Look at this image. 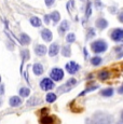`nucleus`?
I'll return each mask as SVG.
<instances>
[{"instance_id": "obj_1", "label": "nucleus", "mask_w": 123, "mask_h": 124, "mask_svg": "<svg viewBox=\"0 0 123 124\" xmlns=\"http://www.w3.org/2000/svg\"><path fill=\"white\" fill-rule=\"evenodd\" d=\"M107 43L104 40H96L91 44V49L94 53H103L107 50Z\"/></svg>"}, {"instance_id": "obj_2", "label": "nucleus", "mask_w": 123, "mask_h": 124, "mask_svg": "<svg viewBox=\"0 0 123 124\" xmlns=\"http://www.w3.org/2000/svg\"><path fill=\"white\" fill-rule=\"evenodd\" d=\"M77 84H78L77 80H76L75 78H70L67 82L64 83L63 85H61V86L58 87L57 92L58 93H67V92H69V91H71Z\"/></svg>"}, {"instance_id": "obj_3", "label": "nucleus", "mask_w": 123, "mask_h": 124, "mask_svg": "<svg viewBox=\"0 0 123 124\" xmlns=\"http://www.w3.org/2000/svg\"><path fill=\"white\" fill-rule=\"evenodd\" d=\"M50 77L53 81H61L64 78V70L61 68H53L50 72Z\"/></svg>"}, {"instance_id": "obj_4", "label": "nucleus", "mask_w": 123, "mask_h": 124, "mask_svg": "<svg viewBox=\"0 0 123 124\" xmlns=\"http://www.w3.org/2000/svg\"><path fill=\"white\" fill-rule=\"evenodd\" d=\"M55 84H54V81L51 78H44L40 81V87L43 91H50L52 89H54Z\"/></svg>"}, {"instance_id": "obj_5", "label": "nucleus", "mask_w": 123, "mask_h": 124, "mask_svg": "<svg viewBox=\"0 0 123 124\" xmlns=\"http://www.w3.org/2000/svg\"><path fill=\"white\" fill-rule=\"evenodd\" d=\"M65 69L67 70L68 73H70V75H75V73H77L78 71H79L80 65L77 64L76 62H69V63L66 64Z\"/></svg>"}, {"instance_id": "obj_6", "label": "nucleus", "mask_w": 123, "mask_h": 124, "mask_svg": "<svg viewBox=\"0 0 123 124\" xmlns=\"http://www.w3.org/2000/svg\"><path fill=\"white\" fill-rule=\"evenodd\" d=\"M111 39L115 42H120L123 40V29L122 28H115L111 32Z\"/></svg>"}, {"instance_id": "obj_7", "label": "nucleus", "mask_w": 123, "mask_h": 124, "mask_svg": "<svg viewBox=\"0 0 123 124\" xmlns=\"http://www.w3.org/2000/svg\"><path fill=\"white\" fill-rule=\"evenodd\" d=\"M9 104H10L11 107L13 108H16V107H20L21 105L23 104V101L20 96H12L9 99Z\"/></svg>"}, {"instance_id": "obj_8", "label": "nucleus", "mask_w": 123, "mask_h": 124, "mask_svg": "<svg viewBox=\"0 0 123 124\" xmlns=\"http://www.w3.org/2000/svg\"><path fill=\"white\" fill-rule=\"evenodd\" d=\"M41 37L42 39L44 40L46 42H50L52 41V38H53V35H52V31L49 29H42L41 30Z\"/></svg>"}, {"instance_id": "obj_9", "label": "nucleus", "mask_w": 123, "mask_h": 124, "mask_svg": "<svg viewBox=\"0 0 123 124\" xmlns=\"http://www.w3.org/2000/svg\"><path fill=\"white\" fill-rule=\"evenodd\" d=\"M68 29H69V23H68V21H63L61 23L60 27H58V34L61 36L65 35L66 31H68Z\"/></svg>"}, {"instance_id": "obj_10", "label": "nucleus", "mask_w": 123, "mask_h": 124, "mask_svg": "<svg viewBox=\"0 0 123 124\" xmlns=\"http://www.w3.org/2000/svg\"><path fill=\"white\" fill-rule=\"evenodd\" d=\"M56 116H42L40 119V124H54L55 123Z\"/></svg>"}, {"instance_id": "obj_11", "label": "nucleus", "mask_w": 123, "mask_h": 124, "mask_svg": "<svg viewBox=\"0 0 123 124\" xmlns=\"http://www.w3.org/2000/svg\"><path fill=\"white\" fill-rule=\"evenodd\" d=\"M58 52H60V45L57 43H52L51 46L49 47V55L50 56H56L58 54Z\"/></svg>"}, {"instance_id": "obj_12", "label": "nucleus", "mask_w": 123, "mask_h": 124, "mask_svg": "<svg viewBox=\"0 0 123 124\" xmlns=\"http://www.w3.org/2000/svg\"><path fill=\"white\" fill-rule=\"evenodd\" d=\"M35 53H36L38 56L46 55V45H43V44H38V45H36V47H35Z\"/></svg>"}, {"instance_id": "obj_13", "label": "nucleus", "mask_w": 123, "mask_h": 124, "mask_svg": "<svg viewBox=\"0 0 123 124\" xmlns=\"http://www.w3.org/2000/svg\"><path fill=\"white\" fill-rule=\"evenodd\" d=\"M32 71H34V73L36 76H41L42 73H43V71H44L43 66H42L41 64H39V63L34 64V66H32Z\"/></svg>"}, {"instance_id": "obj_14", "label": "nucleus", "mask_w": 123, "mask_h": 124, "mask_svg": "<svg viewBox=\"0 0 123 124\" xmlns=\"http://www.w3.org/2000/svg\"><path fill=\"white\" fill-rule=\"evenodd\" d=\"M107 26H108V22L105 18H98V20L96 21V27H97L98 29L103 30V29H105Z\"/></svg>"}, {"instance_id": "obj_15", "label": "nucleus", "mask_w": 123, "mask_h": 124, "mask_svg": "<svg viewBox=\"0 0 123 124\" xmlns=\"http://www.w3.org/2000/svg\"><path fill=\"white\" fill-rule=\"evenodd\" d=\"M20 42L23 45H27L30 43V37L26 34H22L20 36Z\"/></svg>"}, {"instance_id": "obj_16", "label": "nucleus", "mask_w": 123, "mask_h": 124, "mask_svg": "<svg viewBox=\"0 0 123 124\" xmlns=\"http://www.w3.org/2000/svg\"><path fill=\"white\" fill-rule=\"evenodd\" d=\"M40 102H41V99L38 98L36 96H34V97H30V98L27 101V105L28 106H37V105H39Z\"/></svg>"}, {"instance_id": "obj_17", "label": "nucleus", "mask_w": 123, "mask_h": 124, "mask_svg": "<svg viewBox=\"0 0 123 124\" xmlns=\"http://www.w3.org/2000/svg\"><path fill=\"white\" fill-rule=\"evenodd\" d=\"M18 93H20V96L23 97V98H26V97H28L30 95V90L28 89V87H21L20 91H18Z\"/></svg>"}, {"instance_id": "obj_18", "label": "nucleus", "mask_w": 123, "mask_h": 124, "mask_svg": "<svg viewBox=\"0 0 123 124\" xmlns=\"http://www.w3.org/2000/svg\"><path fill=\"white\" fill-rule=\"evenodd\" d=\"M50 18H51V20L53 21L54 23L60 22V20H61V14H60V12H58V11H53L51 14H50Z\"/></svg>"}, {"instance_id": "obj_19", "label": "nucleus", "mask_w": 123, "mask_h": 124, "mask_svg": "<svg viewBox=\"0 0 123 124\" xmlns=\"http://www.w3.org/2000/svg\"><path fill=\"white\" fill-rule=\"evenodd\" d=\"M30 24H31V26H34V27H40L41 26V20H40L39 17H37V16H32L31 18H30Z\"/></svg>"}, {"instance_id": "obj_20", "label": "nucleus", "mask_w": 123, "mask_h": 124, "mask_svg": "<svg viewBox=\"0 0 123 124\" xmlns=\"http://www.w3.org/2000/svg\"><path fill=\"white\" fill-rule=\"evenodd\" d=\"M62 54H63L64 57H70V55H71V50H70L69 45H64L62 47Z\"/></svg>"}, {"instance_id": "obj_21", "label": "nucleus", "mask_w": 123, "mask_h": 124, "mask_svg": "<svg viewBox=\"0 0 123 124\" xmlns=\"http://www.w3.org/2000/svg\"><path fill=\"white\" fill-rule=\"evenodd\" d=\"M113 93H115V90H113L112 87H108V89H105V90L101 91L100 94L105 97H110L113 95Z\"/></svg>"}, {"instance_id": "obj_22", "label": "nucleus", "mask_w": 123, "mask_h": 124, "mask_svg": "<svg viewBox=\"0 0 123 124\" xmlns=\"http://www.w3.org/2000/svg\"><path fill=\"white\" fill-rule=\"evenodd\" d=\"M109 75H110L109 71H107V70H101L100 72L98 73V79L101 80V81L107 80L108 78H109Z\"/></svg>"}, {"instance_id": "obj_23", "label": "nucleus", "mask_w": 123, "mask_h": 124, "mask_svg": "<svg viewBox=\"0 0 123 124\" xmlns=\"http://www.w3.org/2000/svg\"><path fill=\"white\" fill-rule=\"evenodd\" d=\"M56 98H57V96H56L55 93H48L46 96V101L50 102V104H52V102H54L56 101Z\"/></svg>"}, {"instance_id": "obj_24", "label": "nucleus", "mask_w": 123, "mask_h": 124, "mask_svg": "<svg viewBox=\"0 0 123 124\" xmlns=\"http://www.w3.org/2000/svg\"><path fill=\"white\" fill-rule=\"evenodd\" d=\"M100 63H101V57L94 56L91 58V64L93 66H98V65H100Z\"/></svg>"}, {"instance_id": "obj_25", "label": "nucleus", "mask_w": 123, "mask_h": 124, "mask_svg": "<svg viewBox=\"0 0 123 124\" xmlns=\"http://www.w3.org/2000/svg\"><path fill=\"white\" fill-rule=\"evenodd\" d=\"M75 40H76V35L72 34V32H71V34H69L67 37H66V41H67L68 43H74Z\"/></svg>"}, {"instance_id": "obj_26", "label": "nucleus", "mask_w": 123, "mask_h": 124, "mask_svg": "<svg viewBox=\"0 0 123 124\" xmlns=\"http://www.w3.org/2000/svg\"><path fill=\"white\" fill-rule=\"evenodd\" d=\"M91 7H92L91 2H87L86 11H85V16H86V17H89V16H90V15H91V13H92V9H91Z\"/></svg>"}, {"instance_id": "obj_27", "label": "nucleus", "mask_w": 123, "mask_h": 124, "mask_svg": "<svg viewBox=\"0 0 123 124\" xmlns=\"http://www.w3.org/2000/svg\"><path fill=\"white\" fill-rule=\"evenodd\" d=\"M96 89H98V86H97V85H94V86H92V87H89V89H86V90L84 91L83 93H81V94H80L79 96H81V95H84V94H86V93L91 92V91H94V90H96Z\"/></svg>"}, {"instance_id": "obj_28", "label": "nucleus", "mask_w": 123, "mask_h": 124, "mask_svg": "<svg viewBox=\"0 0 123 124\" xmlns=\"http://www.w3.org/2000/svg\"><path fill=\"white\" fill-rule=\"evenodd\" d=\"M115 51L118 52V57H119V58H121V57L123 56V47H117V49H115Z\"/></svg>"}, {"instance_id": "obj_29", "label": "nucleus", "mask_w": 123, "mask_h": 124, "mask_svg": "<svg viewBox=\"0 0 123 124\" xmlns=\"http://www.w3.org/2000/svg\"><path fill=\"white\" fill-rule=\"evenodd\" d=\"M44 2H46V7H52L54 4V2H55V0H44Z\"/></svg>"}, {"instance_id": "obj_30", "label": "nucleus", "mask_w": 123, "mask_h": 124, "mask_svg": "<svg viewBox=\"0 0 123 124\" xmlns=\"http://www.w3.org/2000/svg\"><path fill=\"white\" fill-rule=\"evenodd\" d=\"M4 92H6V89H4V84L0 83V96H1V95H3Z\"/></svg>"}, {"instance_id": "obj_31", "label": "nucleus", "mask_w": 123, "mask_h": 124, "mask_svg": "<svg viewBox=\"0 0 123 124\" xmlns=\"http://www.w3.org/2000/svg\"><path fill=\"white\" fill-rule=\"evenodd\" d=\"M118 20H119L121 23H123V10H121L120 13L118 14Z\"/></svg>"}, {"instance_id": "obj_32", "label": "nucleus", "mask_w": 123, "mask_h": 124, "mask_svg": "<svg viewBox=\"0 0 123 124\" xmlns=\"http://www.w3.org/2000/svg\"><path fill=\"white\" fill-rule=\"evenodd\" d=\"M50 20H51V18H50V15H46V16H44V22H46V24H49Z\"/></svg>"}, {"instance_id": "obj_33", "label": "nucleus", "mask_w": 123, "mask_h": 124, "mask_svg": "<svg viewBox=\"0 0 123 124\" xmlns=\"http://www.w3.org/2000/svg\"><path fill=\"white\" fill-rule=\"evenodd\" d=\"M94 35H95V32H94V29H92V28H91V29L89 30V37H93Z\"/></svg>"}, {"instance_id": "obj_34", "label": "nucleus", "mask_w": 123, "mask_h": 124, "mask_svg": "<svg viewBox=\"0 0 123 124\" xmlns=\"http://www.w3.org/2000/svg\"><path fill=\"white\" fill-rule=\"evenodd\" d=\"M118 93H119V94H123V84L118 89Z\"/></svg>"}, {"instance_id": "obj_35", "label": "nucleus", "mask_w": 123, "mask_h": 124, "mask_svg": "<svg viewBox=\"0 0 123 124\" xmlns=\"http://www.w3.org/2000/svg\"><path fill=\"white\" fill-rule=\"evenodd\" d=\"M2 104H3V101H2V99H1V98H0V107H1V106H2Z\"/></svg>"}, {"instance_id": "obj_36", "label": "nucleus", "mask_w": 123, "mask_h": 124, "mask_svg": "<svg viewBox=\"0 0 123 124\" xmlns=\"http://www.w3.org/2000/svg\"><path fill=\"white\" fill-rule=\"evenodd\" d=\"M121 119H122V121H123V111H122V113H121Z\"/></svg>"}, {"instance_id": "obj_37", "label": "nucleus", "mask_w": 123, "mask_h": 124, "mask_svg": "<svg viewBox=\"0 0 123 124\" xmlns=\"http://www.w3.org/2000/svg\"><path fill=\"white\" fill-rule=\"evenodd\" d=\"M0 83H1V76H0Z\"/></svg>"}, {"instance_id": "obj_38", "label": "nucleus", "mask_w": 123, "mask_h": 124, "mask_svg": "<svg viewBox=\"0 0 123 124\" xmlns=\"http://www.w3.org/2000/svg\"><path fill=\"white\" fill-rule=\"evenodd\" d=\"M81 1H84V0H81Z\"/></svg>"}]
</instances>
